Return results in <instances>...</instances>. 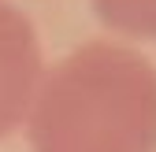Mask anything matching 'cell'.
Instances as JSON below:
<instances>
[{"mask_svg":"<svg viewBox=\"0 0 156 152\" xmlns=\"http://www.w3.org/2000/svg\"><path fill=\"white\" fill-rule=\"evenodd\" d=\"M34 152H156V67L119 41H86L45 67L26 115Z\"/></svg>","mask_w":156,"mask_h":152,"instance_id":"1","label":"cell"},{"mask_svg":"<svg viewBox=\"0 0 156 152\" xmlns=\"http://www.w3.org/2000/svg\"><path fill=\"white\" fill-rule=\"evenodd\" d=\"M45 67L41 37L30 15L15 0H0V141L26 126Z\"/></svg>","mask_w":156,"mask_h":152,"instance_id":"2","label":"cell"},{"mask_svg":"<svg viewBox=\"0 0 156 152\" xmlns=\"http://www.w3.org/2000/svg\"><path fill=\"white\" fill-rule=\"evenodd\" d=\"M93 8L126 37H156V0H93Z\"/></svg>","mask_w":156,"mask_h":152,"instance_id":"3","label":"cell"}]
</instances>
